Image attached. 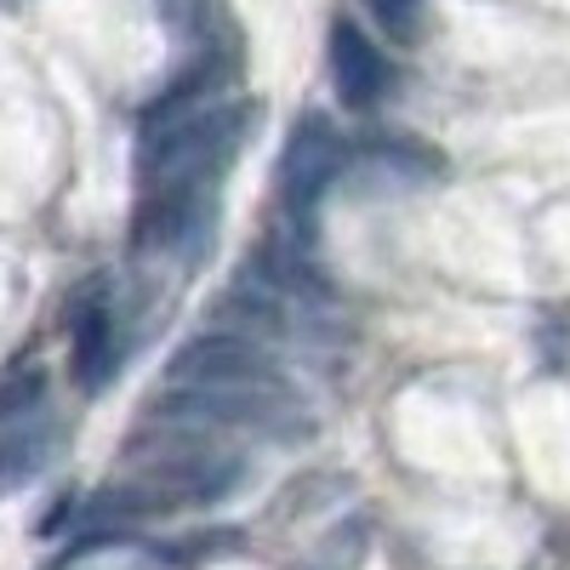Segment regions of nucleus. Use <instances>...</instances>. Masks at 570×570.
<instances>
[{
    "instance_id": "f257e3e1",
    "label": "nucleus",
    "mask_w": 570,
    "mask_h": 570,
    "mask_svg": "<svg viewBox=\"0 0 570 570\" xmlns=\"http://www.w3.org/2000/svg\"><path fill=\"white\" fill-rule=\"evenodd\" d=\"M252 126V109H200L142 142L137 177L142 188H183V183H212L228 155H240Z\"/></svg>"
},
{
    "instance_id": "f03ea898",
    "label": "nucleus",
    "mask_w": 570,
    "mask_h": 570,
    "mask_svg": "<svg viewBox=\"0 0 570 570\" xmlns=\"http://www.w3.org/2000/svg\"><path fill=\"white\" fill-rule=\"evenodd\" d=\"M234 480H240V468L217 451H166L155 462H142L137 480L109 485L104 508L109 513H160V508H183V502H217Z\"/></svg>"
},
{
    "instance_id": "7ed1b4c3",
    "label": "nucleus",
    "mask_w": 570,
    "mask_h": 570,
    "mask_svg": "<svg viewBox=\"0 0 570 570\" xmlns=\"http://www.w3.org/2000/svg\"><path fill=\"white\" fill-rule=\"evenodd\" d=\"M343 131L331 126L325 115H303L292 126V137H285V155H279V200L285 212H292L297 228H308L314 206L325 200V188L343 177Z\"/></svg>"
},
{
    "instance_id": "20e7f679",
    "label": "nucleus",
    "mask_w": 570,
    "mask_h": 570,
    "mask_svg": "<svg viewBox=\"0 0 570 570\" xmlns=\"http://www.w3.org/2000/svg\"><path fill=\"white\" fill-rule=\"evenodd\" d=\"M234 80V58L223 52V46H212V52H200L195 63H188L160 98H149L142 104V115H137V126H142V137H155V131H166V126H177V120H188V115H200L217 91Z\"/></svg>"
},
{
    "instance_id": "39448f33",
    "label": "nucleus",
    "mask_w": 570,
    "mask_h": 570,
    "mask_svg": "<svg viewBox=\"0 0 570 570\" xmlns=\"http://www.w3.org/2000/svg\"><path fill=\"white\" fill-rule=\"evenodd\" d=\"M331 86H337V98L348 109H371L383 104L389 91V58L371 46V35L348 18L331 23Z\"/></svg>"
},
{
    "instance_id": "423d86ee",
    "label": "nucleus",
    "mask_w": 570,
    "mask_h": 570,
    "mask_svg": "<svg viewBox=\"0 0 570 570\" xmlns=\"http://www.w3.org/2000/svg\"><path fill=\"white\" fill-rule=\"evenodd\" d=\"M69 337H75V383L91 394L109 383L115 371V314L104 303V292L91 303H75L69 308Z\"/></svg>"
},
{
    "instance_id": "0eeeda50",
    "label": "nucleus",
    "mask_w": 570,
    "mask_h": 570,
    "mask_svg": "<svg viewBox=\"0 0 570 570\" xmlns=\"http://www.w3.org/2000/svg\"><path fill=\"white\" fill-rule=\"evenodd\" d=\"M46 456H52V434H40V428H23V416L7 422V440H0V491L29 485L35 473L46 468Z\"/></svg>"
},
{
    "instance_id": "6e6552de",
    "label": "nucleus",
    "mask_w": 570,
    "mask_h": 570,
    "mask_svg": "<svg viewBox=\"0 0 570 570\" xmlns=\"http://www.w3.org/2000/svg\"><path fill=\"white\" fill-rule=\"evenodd\" d=\"M40 394H46V371H40V365L18 371L12 383H0V428L18 422V416H29V411H40Z\"/></svg>"
},
{
    "instance_id": "1a4fd4ad",
    "label": "nucleus",
    "mask_w": 570,
    "mask_h": 570,
    "mask_svg": "<svg viewBox=\"0 0 570 570\" xmlns=\"http://www.w3.org/2000/svg\"><path fill=\"white\" fill-rule=\"evenodd\" d=\"M160 12L171 23V35H188V40H200L212 23H217V0H160Z\"/></svg>"
},
{
    "instance_id": "9d476101",
    "label": "nucleus",
    "mask_w": 570,
    "mask_h": 570,
    "mask_svg": "<svg viewBox=\"0 0 570 570\" xmlns=\"http://www.w3.org/2000/svg\"><path fill=\"white\" fill-rule=\"evenodd\" d=\"M365 7L376 12V23H383L394 40H411L416 35V0H365Z\"/></svg>"
}]
</instances>
